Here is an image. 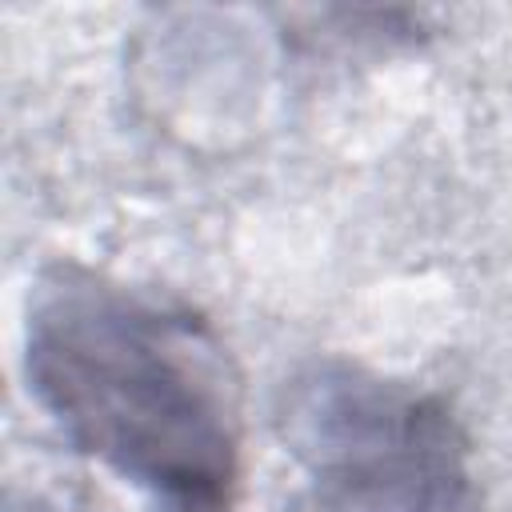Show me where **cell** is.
Segmentation results:
<instances>
[{
	"label": "cell",
	"mask_w": 512,
	"mask_h": 512,
	"mask_svg": "<svg viewBox=\"0 0 512 512\" xmlns=\"http://www.w3.org/2000/svg\"><path fill=\"white\" fill-rule=\"evenodd\" d=\"M28 384L68 440L164 512H224L236 480V396L192 320L60 280L28 316Z\"/></svg>",
	"instance_id": "obj_1"
},
{
	"label": "cell",
	"mask_w": 512,
	"mask_h": 512,
	"mask_svg": "<svg viewBox=\"0 0 512 512\" xmlns=\"http://www.w3.org/2000/svg\"><path fill=\"white\" fill-rule=\"evenodd\" d=\"M284 436L308 468L364 512H456L460 436L444 408L352 368H316L284 392Z\"/></svg>",
	"instance_id": "obj_2"
}]
</instances>
